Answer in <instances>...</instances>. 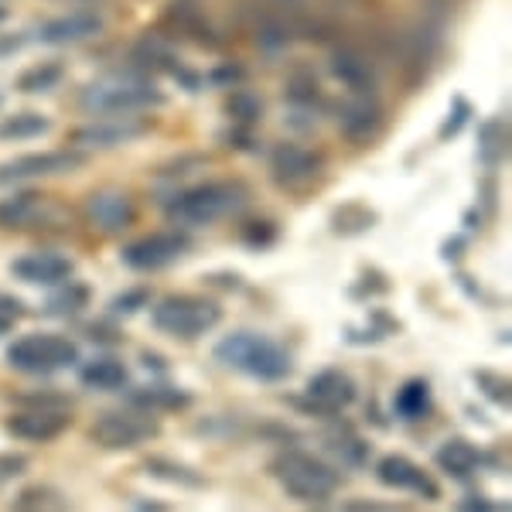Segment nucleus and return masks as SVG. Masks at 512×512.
Instances as JSON below:
<instances>
[{
	"label": "nucleus",
	"instance_id": "obj_36",
	"mask_svg": "<svg viewBox=\"0 0 512 512\" xmlns=\"http://www.w3.org/2000/svg\"><path fill=\"white\" fill-rule=\"evenodd\" d=\"M475 383L482 386L485 393H489V400L502 403V407H509V383L502 376H492L489 369H478L475 373Z\"/></svg>",
	"mask_w": 512,
	"mask_h": 512
},
{
	"label": "nucleus",
	"instance_id": "obj_37",
	"mask_svg": "<svg viewBox=\"0 0 512 512\" xmlns=\"http://www.w3.org/2000/svg\"><path fill=\"white\" fill-rule=\"evenodd\" d=\"M147 301H151V294H147L144 287H134V291H127L123 297H113V301H110V311H113V315H130V311L144 308Z\"/></svg>",
	"mask_w": 512,
	"mask_h": 512
},
{
	"label": "nucleus",
	"instance_id": "obj_40",
	"mask_svg": "<svg viewBox=\"0 0 512 512\" xmlns=\"http://www.w3.org/2000/svg\"><path fill=\"white\" fill-rule=\"evenodd\" d=\"M345 509H349V512H359V509H366V512H383V509H393V506H383V502L359 499V502H345Z\"/></svg>",
	"mask_w": 512,
	"mask_h": 512
},
{
	"label": "nucleus",
	"instance_id": "obj_24",
	"mask_svg": "<svg viewBox=\"0 0 512 512\" xmlns=\"http://www.w3.org/2000/svg\"><path fill=\"white\" fill-rule=\"evenodd\" d=\"M127 379V366L117 359H93L82 366V383L93 390H120V386H127Z\"/></svg>",
	"mask_w": 512,
	"mask_h": 512
},
{
	"label": "nucleus",
	"instance_id": "obj_26",
	"mask_svg": "<svg viewBox=\"0 0 512 512\" xmlns=\"http://www.w3.org/2000/svg\"><path fill=\"white\" fill-rule=\"evenodd\" d=\"M48 127H52V120L45 113H14L0 123V140H11V144L14 140H35L48 134Z\"/></svg>",
	"mask_w": 512,
	"mask_h": 512
},
{
	"label": "nucleus",
	"instance_id": "obj_12",
	"mask_svg": "<svg viewBox=\"0 0 512 512\" xmlns=\"http://www.w3.org/2000/svg\"><path fill=\"white\" fill-rule=\"evenodd\" d=\"M304 400H308L304 410H311V414H335L355 400V383L342 369H321L304 390Z\"/></svg>",
	"mask_w": 512,
	"mask_h": 512
},
{
	"label": "nucleus",
	"instance_id": "obj_25",
	"mask_svg": "<svg viewBox=\"0 0 512 512\" xmlns=\"http://www.w3.org/2000/svg\"><path fill=\"white\" fill-rule=\"evenodd\" d=\"M376 226V212L369 209V205H338V209L332 212V229L338 236H359L366 233V229Z\"/></svg>",
	"mask_w": 512,
	"mask_h": 512
},
{
	"label": "nucleus",
	"instance_id": "obj_7",
	"mask_svg": "<svg viewBox=\"0 0 512 512\" xmlns=\"http://www.w3.org/2000/svg\"><path fill=\"white\" fill-rule=\"evenodd\" d=\"M86 164V154L79 151H41L24 154L7 164H0V185H21V181H35L48 175H69Z\"/></svg>",
	"mask_w": 512,
	"mask_h": 512
},
{
	"label": "nucleus",
	"instance_id": "obj_10",
	"mask_svg": "<svg viewBox=\"0 0 512 512\" xmlns=\"http://www.w3.org/2000/svg\"><path fill=\"white\" fill-rule=\"evenodd\" d=\"M65 222V209L48 195H18L0 202V226L4 229H45Z\"/></svg>",
	"mask_w": 512,
	"mask_h": 512
},
{
	"label": "nucleus",
	"instance_id": "obj_39",
	"mask_svg": "<svg viewBox=\"0 0 512 512\" xmlns=\"http://www.w3.org/2000/svg\"><path fill=\"white\" fill-rule=\"evenodd\" d=\"M18 315H24V304L18 301V297L0 294V318H18Z\"/></svg>",
	"mask_w": 512,
	"mask_h": 512
},
{
	"label": "nucleus",
	"instance_id": "obj_42",
	"mask_svg": "<svg viewBox=\"0 0 512 512\" xmlns=\"http://www.w3.org/2000/svg\"><path fill=\"white\" fill-rule=\"evenodd\" d=\"M11 325H14V318H0V335L11 332Z\"/></svg>",
	"mask_w": 512,
	"mask_h": 512
},
{
	"label": "nucleus",
	"instance_id": "obj_41",
	"mask_svg": "<svg viewBox=\"0 0 512 512\" xmlns=\"http://www.w3.org/2000/svg\"><path fill=\"white\" fill-rule=\"evenodd\" d=\"M461 509L489 512V509H499V506H495V502H489V499H482V495H472V499H465V502H461Z\"/></svg>",
	"mask_w": 512,
	"mask_h": 512
},
{
	"label": "nucleus",
	"instance_id": "obj_13",
	"mask_svg": "<svg viewBox=\"0 0 512 512\" xmlns=\"http://www.w3.org/2000/svg\"><path fill=\"white\" fill-rule=\"evenodd\" d=\"M86 219L93 222L96 229H103V233H123V229L137 219V209L127 192L103 188V192H93L86 198Z\"/></svg>",
	"mask_w": 512,
	"mask_h": 512
},
{
	"label": "nucleus",
	"instance_id": "obj_21",
	"mask_svg": "<svg viewBox=\"0 0 512 512\" xmlns=\"http://www.w3.org/2000/svg\"><path fill=\"white\" fill-rule=\"evenodd\" d=\"M437 465L454 478H472L475 468L482 465V454H478L475 444L465 441V437H451V441H444L441 448H437Z\"/></svg>",
	"mask_w": 512,
	"mask_h": 512
},
{
	"label": "nucleus",
	"instance_id": "obj_35",
	"mask_svg": "<svg viewBox=\"0 0 512 512\" xmlns=\"http://www.w3.org/2000/svg\"><path fill=\"white\" fill-rule=\"evenodd\" d=\"M472 120V106L465 103L461 96H454V106H451V117L444 120V127H441V137L444 140H451V137H458L461 130H465V123Z\"/></svg>",
	"mask_w": 512,
	"mask_h": 512
},
{
	"label": "nucleus",
	"instance_id": "obj_33",
	"mask_svg": "<svg viewBox=\"0 0 512 512\" xmlns=\"http://www.w3.org/2000/svg\"><path fill=\"white\" fill-rule=\"evenodd\" d=\"M321 96L315 76H308V72H297L291 79V86H287V99H291L294 106H315Z\"/></svg>",
	"mask_w": 512,
	"mask_h": 512
},
{
	"label": "nucleus",
	"instance_id": "obj_17",
	"mask_svg": "<svg viewBox=\"0 0 512 512\" xmlns=\"http://www.w3.org/2000/svg\"><path fill=\"white\" fill-rule=\"evenodd\" d=\"M338 120H342L345 137L355 140V144H366V140H373L379 134V127H383V110H379V103L373 96L355 93L352 99H345V103L338 106Z\"/></svg>",
	"mask_w": 512,
	"mask_h": 512
},
{
	"label": "nucleus",
	"instance_id": "obj_6",
	"mask_svg": "<svg viewBox=\"0 0 512 512\" xmlns=\"http://www.w3.org/2000/svg\"><path fill=\"white\" fill-rule=\"evenodd\" d=\"M222 318L219 304L209 297H164L154 308V328L175 338H198L216 328Z\"/></svg>",
	"mask_w": 512,
	"mask_h": 512
},
{
	"label": "nucleus",
	"instance_id": "obj_27",
	"mask_svg": "<svg viewBox=\"0 0 512 512\" xmlns=\"http://www.w3.org/2000/svg\"><path fill=\"white\" fill-rule=\"evenodd\" d=\"M144 468L151 475L164 478V482L185 485V489H202V485H205V478L198 475V472H192V468H185V465H178V461H168V458H147Z\"/></svg>",
	"mask_w": 512,
	"mask_h": 512
},
{
	"label": "nucleus",
	"instance_id": "obj_20",
	"mask_svg": "<svg viewBox=\"0 0 512 512\" xmlns=\"http://www.w3.org/2000/svg\"><path fill=\"white\" fill-rule=\"evenodd\" d=\"M328 69H332V76L342 82V86H349L352 93H362V96L376 93V82H379L376 69L362 59L359 52H352V48H338V52H332Z\"/></svg>",
	"mask_w": 512,
	"mask_h": 512
},
{
	"label": "nucleus",
	"instance_id": "obj_23",
	"mask_svg": "<svg viewBox=\"0 0 512 512\" xmlns=\"http://www.w3.org/2000/svg\"><path fill=\"white\" fill-rule=\"evenodd\" d=\"M185 390H175V386H144V390L130 393V407L134 410H181L188 407Z\"/></svg>",
	"mask_w": 512,
	"mask_h": 512
},
{
	"label": "nucleus",
	"instance_id": "obj_32",
	"mask_svg": "<svg viewBox=\"0 0 512 512\" xmlns=\"http://www.w3.org/2000/svg\"><path fill=\"white\" fill-rule=\"evenodd\" d=\"M226 113L236 123H253V120L263 117V99L256 93H236V96H229Z\"/></svg>",
	"mask_w": 512,
	"mask_h": 512
},
{
	"label": "nucleus",
	"instance_id": "obj_29",
	"mask_svg": "<svg viewBox=\"0 0 512 512\" xmlns=\"http://www.w3.org/2000/svg\"><path fill=\"white\" fill-rule=\"evenodd\" d=\"M14 509H65V495L59 489H52V485H31V489H24L18 499H14Z\"/></svg>",
	"mask_w": 512,
	"mask_h": 512
},
{
	"label": "nucleus",
	"instance_id": "obj_4",
	"mask_svg": "<svg viewBox=\"0 0 512 512\" xmlns=\"http://www.w3.org/2000/svg\"><path fill=\"white\" fill-rule=\"evenodd\" d=\"M270 475L284 485L287 495H294V499H301V502H311V506L328 502L338 489L335 468L318 458H308V454H301V451L277 454V458L270 461Z\"/></svg>",
	"mask_w": 512,
	"mask_h": 512
},
{
	"label": "nucleus",
	"instance_id": "obj_2",
	"mask_svg": "<svg viewBox=\"0 0 512 512\" xmlns=\"http://www.w3.org/2000/svg\"><path fill=\"white\" fill-rule=\"evenodd\" d=\"M216 359L226 366L239 369V373L263 379V383H277L287 379L294 369L291 352L284 349L274 338L260 335V332H233L216 345Z\"/></svg>",
	"mask_w": 512,
	"mask_h": 512
},
{
	"label": "nucleus",
	"instance_id": "obj_31",
	"mask_svg": "<svg viewBox=\"0 0 512 512\" xmlns=\"http://www.w3.org/2000/svg\"><path fill=\"white\" fill-rule=\"evenodd\" d=\"M478 147H482V161H502V154H506V123L492 120L482 127V137H478Z\"/></svg>",
	"mask_w": 512,
	"mask_h": 512
},
{
	"label": "nucleus",
	"instance_id": "obj_15",
	"mask_svg": "<svg viewBox=\"0 0 512 512\" xmlns=\"http://www.w3.org/2000/svg\"><path fill=\"white\" fill-rule=\"evenodd\" d=\"M4 427L21 441H52V437L69 431V417L62 414V407H31L11 414Z\"/></svg>",
	"mask_w": 512,
	"mask_h": 512
},
{
	"label": "nucleus",
	"instance_id": "obj_3",
	"mask_svg": "<svg viewBox=\"0 0 512 512\" xmlns=\"http://www.w3.org/2000/svg\"><path fill=\"white\" fill-rule=\"evenodd\" d=\"M164 93L144 76H106L79 89V106L103 117H120V113L151 110L161 106Z\"/></svg>",
	"mask_w": 512,
	"mask_h": 512
},
{
	"label": "nucleus",
	"instance_id": "obj_43",
	"mask_svg": "<svg viewBox=\"0 0 512 512\" xmlns=\"http://www.w3.org/2000/svg\"><path fill=\"white\" fill-rule=\"evenodd\" d=\"M7 18V11H4V7H0V21H4Z\"/></svg>",
	"mask_w": 512,
	"mask_h": 512
},
{
	"label": "nucleus",
	"instance_id": "obj_34",
	"mask_svg": "<svg viewBox=\"0 0 512 512\" xmlns=\"http://www.w3.org/2000/svg\"><path fill=\"white\" fill-rule=\"evenodd\" d=\"M332 451L342 454L349 465H362L366 461V451H369V444L366 441H359V437H352V434H342V437H332Z\"/></svg>",
	"mask_w": 512,
	"mask_h": 512
},
{
	"label": "nucleus",
	"instance_id": "obj_14",
	"mask_svg": "<svg viewBox=\"0 0 512 512\" xmlns=\"http://www.w3.org/2000/svg\"><path fill=\"white\" fill-rule=\"evenodd\" d=\"M147 123L140 120H96V123H82L72 130V144L86 147V151H103V147H120L130 140L144 137Z\"/></svg>",
	"mask_w": 512,
	"mask_h": 512
},
{
	"label": "nucleus",
	"instance_id": "obj_11",
	"mask_svg": "<svg viewBox=\"0 0 512 512\" xmlns=\"http://www.w3.org/2000/svg\"><path fill=\"white\" fill-rule=\"evenodd\" d=\"M379 482L390 485V489H400V492H410L417 495V499H441V489H437V482L431 475L424 472V468H417L410 458H403V454H386L383 461H379L376 468Z\"/></svg>",
	"mask_w": 512,
	"mask_h": 512
},
{
	"label": "nucleus",
	"instance_id": "obj_28",
	"mask_svg": "<svg viewBox=\"0 0 512 512\" xmlns=\"http://www.w3.org/2000/svg\"><path fill=\"white\" fill-rule=\"evenodd\" d=\"M86 304H89V287L86 284H69V287L59 284V291L48 297L45 311L48 315H79Z\"/></svg>",
	"mask_w": 512,
	"mask_h": 512
},
{
	"label": "nucleus",
	"instance_id": "obj_18",
	"mask_svg": "<svg viewBox=\"0 0 512 512\" xmlns=\"http://www.w3.org/2000/svg\"><path fill=\"white\" fill-rule=\"evenodd\" d=\"M321 171V158L304 147H294V144H280L270 158V175H274L277 185L284 188H294V185H304L311 181Z\"/></svg>",
	"mask_w": 512,
	"mask_h": 512
},
{
	"label": "nucleus",
	"instance_id": "obj_30",
	"mask_svg": "<svg viewBox=\"0 0 512 512\" xmlns=\"http://www.w3.org/2000/svg\"><path fill=\"white\" fill-rule=\"evenodd\" d=\"M59 79H62V65L45 62V65H38V69L24 72V76L18 79V89L21 93H45V89H52Z\"/></svg>",
	"mask_w": 512,
	"mask_h": 512
},
{
	"label": "nucleus",
	"instance_id": "obj_22",
	"mask_svg": "<svg viewBox=\"0 0 512 512\" xmlns=\"http://www.w3.org/2000/svg\"><path fill=\"white\" fill-rule=\"evenodd\" d=\"M393 407H396V414L407 420H424L431 414V386H427L424 379H407V383L396 390Z\"/></svg>",
	"mask_w": 512,
	"mask_h": 512
},
{
	"label": "nucleus",
	"instance_id": "obj_5",
	"mask_svg": "<svg viewBox=\"0 0 512 512\" xmlns=\"http://www.w3.org/2000/svg\"><path fill=\"white\" fill-rule=\"evenodd\" d=\"M79 362V349L62 335L52 332H38V335H24L18 342L7 345V366L18 369L24 376H48L69 369Z\"/></svg>",
	"mask_w": 512,
	"mask_h": 512
},
{
	"label": "nucleus",
	"instance_id": "obj_19",
	"mask_svg": "<svg viewBox=\"0 0 512 512\" xmlns=\"http://www.w3.org/2000/svg\"><path fill=\"white\" fill-rule=\"evenodd\" d=\"M11 274L18 280H28V284L59 287L72 277V263L65 260V256H55V253H28V256H18V260L11 263Z\"/></svg>",
	"mask_w": 512,
	"mask_h": 512
},
{
	"label": "nucleus",
	"instance_id": "obj_1",
	"mask_svg": "<svg viewBox=\"0 0 512 512\" xmlns=\"http://www.w3.org/2000/svg\"><path fill=\"white\" fill-rule=\"evenodd\" d=\"M250 205V188L243 181H209V185L185 188L175 198H168L164 216L181 226H209L216 219L236 216Z\"/></svg>",
	"mask_w": 512,
	"mask_h": 512
},
{
	"label": "nucleus",
	"instance_id": "obj_16",
	"mask_svg": "<svg viewBox=\"0 0 512 512\" xmlns=\"http://www.w3.org/2000/svg\"><path fill=\"white\" fill-rule=\"evenodd\" d=\"M99 31H103V18H96V14H65V18L38 24L31 38L41 45H79V41L96 38Z\"/></svg>",
	"mask_w": 512,
	"mask_h": 512
},
{
	"label": "nucleus",
	"instance_id": "obj_8",
	"mask_svg": "<svg viewBox=\"0 0 512 512\" xmlns=\"http://www.w3.org/2000/svg\"><path fill=\"white\" fill-rule=\"evenodd\" d=\"M158 437V424L140 414H103L89 427V441L99 444V448H110V451H120V448H137V444L151 441Z\"/></svg>",
	"mask_w": 512,
	"mask_h": 512
},
{
	"label": "nucleus",
	"instance_id": "obj_9",
	"mask_svg": "<svg viewBox=\"0 0 512 512\" xmlns=\"http://www.w3.org/2000/svg\"><path fill=\"white\" fill-rule=\"evenodd\" d=\"M188 253V236L181 233H151L144 239H134L120 250L123 263L130 270H161L171 267L178 256Z\"/></svg>",
	"mask_w": 512,
	"mask_h": 512
},
{
	"label": "nucleus",
	"instance_id": "obj_38",
	"mask_svg": "<svg viewBox=\"0 0 512 512\" xmlns=\"http://www.w3.org/2000/svg\"><path fill=\"white\" fill-rule=\"evenodd\" d=\"M28 472V458H21V454H0V482H11V478H18Z\"/></svg>",
	"mask_w": 512,
	"mask_h": 512
}]
</instances>
